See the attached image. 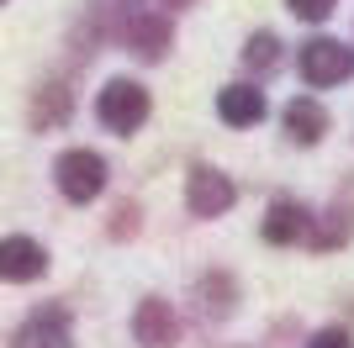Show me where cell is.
Masks as SVG:
<instances>
[{"label": "cell", "instance_id": "9a60e30c", "mask_svg": "<svg viewBox=\"0 0 354 348\" xmlns=\"http://www.w3.org/2000/svg\"><path fill=\"white\" fill-rule=\"evenodd\" d=\"M0 6H6V0H0Z\"/></svg>", "mask_w": 354, "mask_h": 348}, {"label": "cell", "instance_id": "8992f818", "mask_svg": "<svg viewBox=\"0 0 354 348\" xmlns=\"http://www.w3.org/2000/svg\"><path fill=\"white\" fill-rule=\"evenodd\" d=\"M217 116L227 122V127H254L259 116H265V95L254 85H227L217 95Z\"/></svg>", "mask_w": 354, "mask_h": 348}, {"label": "cell", "instance_id": "ba28073f", "mask_svg": "<svg viewBox=\"0 0 354 348\" xmlns=\"http://www.w3.org/2000/svg\"><path fill=\"white\" fill-rule=\"evenodd\" d=\"M11 348H69V327H64V311H37V317L16 333Z\"/></svg>", "mask_w": 354, "mask_h": 348}, {"label": "cell", "instance_id": "7a4b0ae2", "mask_svg": "<svg viewBox=\"0 0 354 348\" xmlns=\"http://www.w3.org/2000/svg\"><path fill=\"white\" fill-rule=\"evenodd\" d=\"M53 174H59V190L69 195L74 206L95 201V195L106 190V164H101V153H90V148H69Z\"/></svg>", "mask_w": 354, "mask_h": 348}, {"label": "cell", "instance_id": "5bb4252c", "mask_svg": "<svg viewBox=\"0 0 354 348\" xmlns=\"http://www.w3.org/2000/svg\"><path fill=\"white\" fill-rule=\"evenodd\" d=\"M307 348H354V343H349V333H339V327H328V333H317V338H312Z\"/></svg>", "mask_w": 354, "mask_h": 348}, {"label": "cell", "instance_id": "30bf717a", "mask_svg": "<svg viewBox=\"0 0 354 348\" xmlns=\"http://www.w3.org/2000/svg\"><path fill=\"white\" fill-rule=\"evenodd\" d=\"M286 132H291L296 143H317V137L328 132L323 106H312V101H291V106H286Z\"/></svg>", "mask_w": 354, "mask_h": 348}, {"label": "cell", "instance_id": "6da1fadb", "mask_svg": "<svg viewBox=\"0 0 354 348\" xmlns=\"http://www.w3.org/2000/svg\"><path fill=\"white\" fill-rule=\"evenodd\" d=\"M95 116H101L111 132H138L148 122V90L133 85V79H111L95 101Z\"/></svg>", "mask_w": 354, "mask_h": 348}, {"label": "cell", "instance_id": "3957f363", "mask_svg": "<svg viewBox=\"0 0 354 348\" xmlns=\"http://www.w3.org/2000/svg\"><path fill=\"white\" fill-rule=\"evenodd\" d=\"M354 74V48H344V43H333V37H317V43H307L301 48V79L307 85H344Z\"/></svg>", "mask_w": 354, "mask_h": 348}, {"label": "cell", "instance_id": "8fae6325", "mask_svg": "<svg viewBox=\"0 0 354 348\" xmlns=\"http://www.w3.org/2000/svg\"><path fill=\"white\" fill-rule=\"evenodd\" d=\"M301 232H307V211H301V206H291V201L270 206V217H265V238L270 243H296Z\"/></svg>", "mask_w": 354, "mask_h": 348}, {"label": "cell", "instance_id": "9c48e42d", "mask_svg": "<svg viewBox=\"0 0 354 348\" xmlns=\"http://www.w3.org/2000/svg\"><path fill=\"white\" fill-rule=\"evenodd\" d=\"M133 327H138V343H143V348H164L169 338H175V317H169V306H164V301H143Z\"/></svg>", "mask_w": 354, "mask_h": 348}, {"label": "cell", "instance_id": "277c9868", "mask_svg": "<svg viewBox=\"0 0 354 348\" xmlns=\"http://www.w3.org/2000/svg\"><path fill=\"white\" fill-rule=\"evenodd\" d=\"M233 180L222 169H191V180H185V201H191L196 217H222L227 206H233Z\"/></svg>", "mask_w": 354, "mask_h": 348}, {"label": "cell", "instance_id": "5b68a950", "mask_svg": "<svg viewBox=\"0 0 354 348\" xmlns=\"http://www.w3.org/2000/svg\"><path fill=\"white\" fill-rule=\"evenodd\" d=\"M43 269H48L43 243H32V238H0V280L21 285V280H37Z\"/></svg>", "mask_w": 354, "mask_h": 348}, {"label": "cell", "instance_id": "4fadbf2b", "mask_svg": "<svg viewBox=\"0 0 354 348\" xmlns=\"http://www.w3.org/2000/svg\"><path fill=\"white\" fill-rule=\"evenodd\" d=\"M286 6H291L301 21H323V16L333 11V0H286Z\"/></svg>", "mask_w": 354, "mask_h": 348}, {"label": "cell", "instance_id": "52a82bcc", "mask_svg": "<svg viewBox=\"0 0 354 348\" xmlns=\"http://www.w3.org/2000/svg\"><path fill=\"white\" fill-rule=\"evenodd\" d=\"M127 43H133L138 58H164V48H169V21L153 11H138L133 21H127Z\"/></svg>", "mask_w": 354, "mask_h": 348}, {"label": "cell", "instance_id": "7c38bea8", "mask_svg": "<svg viewBox=\"0 0 354 348\" xmlns=\"http://www.w3.org/2000/svg\"><path fill=\"white\" fill-rule=\"evenodd\" d=\"M275 48H281V43H275L270 32H259V37L249 43V64H254V69H270V64H275Z\"/></svg>", "mask_w": 354, "mask_h": 348}]
</instances>
